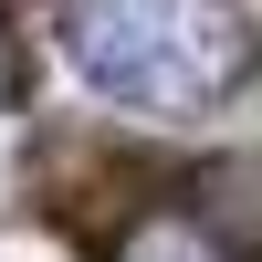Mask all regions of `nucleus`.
Here are the masks:
<instances>
[{"label":"nucleus","instance_id":"1","mask_svg":"<svg viewBox=\"0 0 262 262\" xmlns=\"http://www.w3.org/2000/svg\"><path fill=\"white\" fill-rule=\"evenodd\" d=\"M53 53L116 116H221L262 74V32L242 0H53Z\"/></svg>","mask_w":262,"mask_h":262},{"label":"nucleus","instance_id":"3","mask_svg":"<svg viewBox=\"0 0 262 262\" xmlns=\"http://www.w3.org/2000/svg\"><path fill=\"white\" fill-rule=\"evenodd\" d=\"M21 84H32V74H21V42H11V21H0V116L21 105Z\"/></svg>","mask_w":262,"mask_h":262},{"label":"nucleus","instance_id":"2","mask_svg":"<svg viewBox=\"0 0 262 262\" xmlns=\"http://www.w3.org/2000/svg\"><path fill=\"white\" fill-rule=\"evenodd\" d=\"M116 262H242L221 242V221L210 210H189V200H147L137 221L116 231Z\"/></svg>","mask_w":262,"mask_h":262}]
</instances>
